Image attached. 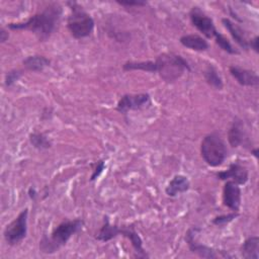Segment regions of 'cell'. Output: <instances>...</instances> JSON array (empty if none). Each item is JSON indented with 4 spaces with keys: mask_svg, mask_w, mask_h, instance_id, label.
<instances>
[{
    "mask_svg": "<svg viewBox=\"0 0 259 259\" xmlns=\"http://www.w3.org/2000/svg\"><path fill=\"white\" fill-rule=\"evenodd\" d=\"M62 13L63 8L59 3H51L25 21L10 22L6 27L11 30H29L36 35L39 41H46L56 30Z\"/></svg>",
    "mask_w": 259,
    "mask_h": 259,
    "instance_id": "1",
    "label": "cell"
},
{
    "mask_svg": "<svg viewBox=\"0 0 259 259\" xmlns=\"http://www.w3.org/2000/svg\"><path fill=\"white\" fill-rule=\"evenodd\" d=\"M84 226L82 219L66 220L59 224L48 238L44 236L39 242V249L42 253L53 254L65 246L70 238L78 233Z\"/></svg>",
    "mask_w": 259,
    "mask_h": 259,
    "instance_id": "2",
    "label": "cell"
},
{
    "mask_svg": "<svg viewBox=\"0 0 259 259\" xmlns=\"http://www.w3.org/2000/svg\"><path fill=\"white\" fill-rule=\"evenodd\" d=\"M155 62L157 73L166 82H174L185 72L190 71L188 62L180 55L173 53H163L156 58Z\"/></svg>",
    "mask_w": 259,
    "mask_h": 259,
    "instance_id": "3",
    "label": "cell"
},
{
    "mask_svg": "<svg viewBox=\"0 0 259 259\" xmlns=\"http://www.w3.org/2000/svg\"><path fill=\"white\" fill-rule=\"evenodd\" d=\"M71 14L67 19V27L71 35L76 39L89 36L94 29V19L82 9L76 2H68Z\"/></svg>",
    "mask_w": 259,
    "mask_h": 259,
    "instance_id": "4",
    "label": "cell"
},
{
    "mask_svg": "<svg viewBox=\"0 0 259 259\" xmlns=\"http://www.w3.org/2000/svg\"><path fill=\"white\" fill-rule=\"evenodd\" d=\"M228 150L220 135L211 133L206 135L200 144V155L210 167H218L226 160Z\"/></svg>",
    "mask_w": 259,
    "mask_h": 259,
    "instance_id": "5",
    "label": "cell"
},
{
    "mask_svg": "<svg viewBox=\"0 0 259 259\" xmlns=\"http://www.w3.org/2000/svg\"><path fill=\"white\" fill-rule=\"evenodd\" d=\"M27 219L28 208L22 209L18 215L11 221L3 231V237L5 242L9 246H14L20 243L27 234Z\"/></svg>",
    "mask_w": 259,
    "mask_h": 259,
    "instance_id": "6",
    "label": "cell"
},
{
    "mask_svg": "<svg viewBox=\"0 0 259 259\" xmlns=\"http://www.w3.org/2000/svg\"><path fill=\"white\" fill-rule=\"evenodd\" d=\"M200 231L199 228L196 227H192L190 229L187 230L186 234H185V241L188 245L189 250L198 255L201 258H209V259H213V258H218V257H224V258H231L232 256L229 255L227 252L223 251V250H215L213 248L207 247L205 245L199 244L197 242L196 239V235L197 233Z\"/></svg>",
    "mask_w": 259,
    "mask_h": 259,
    "instance_id": "7",
    "label": "cell"
},
{
    "mask_svg": "<svg viewBox=\"0 0 259 259\" xmlns=\"http://www.w3.org/2000/svg\"><path fill=\"white\" fill-rule=\"evenodd\" d=\"M149 105H151V97L148 93L124 94L119 98L115 109L119 113L126 114L131 110H140Z\"/></svg>",
    "mask_w": 259,
    "mask_h": 259,
    "instance_id": "8",
    "label": "cell"
},
{
    "mask_svg": "<svg viewBox=\"0 0 259 259\" xmlns=\"http://www.w3.org/2000/svg\"><path fill=\"white\" fill-rule=\"evenodd\" d=\"M189 17L192 25L200 31L206 38H214L219 31L215 28L213 20L204 14L198 7H192L189 12Z\"/></svg>",
    "mask_w": 259,
    "mask_h": 259,
    "instance_id": "9",
    "label": "cell"
},
{
    "mask_svg": "<svg viewBox=\"0 0 259 259\" xmlns=\"http://www.w3.org/2000/svg\"><path fill=\"white\" fill-rule=\"evenodd\" d=\"M242 202V192L239 184L227 180L223 188V204L232 211L239 212Z\"/></svg>",
    "mask_w": 259,
    "mask_h": 259,
    "instance_id": "10",
    "label": "cell"
},
{
    "mask_svg": "<svg viewBox=\"0 0 259 259\" xmlns=\"http://www.w3.org/2000/svg\"><path fill=\"white\" fill-rule=\"evenodd\" d=\"M215 175L220 180H224V181L231 180L239 185H244L249 178V173L247 168L238 162L231 163L227 170L220 171Z\"/></svg>",
    "mask_w": 259,
    "mask_h": 259,
    "instance_id": "11",
    "label": "cell"
},
{
    "mask_svg": "<svg viewBox=\"0 0 259 259\" xmlns=\"http://www.w3.org/2000/svg\"><path fill=\"white\" fill-rule=\"evenodd\" d=\"M229 71L236 81L242 86L256 87L259 85V77L255 71L244 69L238 66H230Z\"/></svg>",
    "mask_w": 259,
    "mask_h": 259,
    "instance_id": "12",
    "label": "cell"
},
{
    "mask_svg": "<svg viewBox=\"0 0 259 259\" xmlns=\"http://www.w3.org/2000/svg\"><path fill=\"white\" fill-rule=\"evenodd\" d=\"M119 235L127 238L131 241V244L135 250L136 258H149L150 256L147 254L145 249L143 248V240L140 235L135 231L134 227L124 226L119 227Z\"/></svg>",
    "mask_w": 259,
    "mask_h": 259,
    "instance_id": "13",
    "label": "cell"
},
{
    "mask_svg": "<svg viewBox=\"0 0 259 259\" xmlns=\"http://www.w3.org/2000/svg\"><path fill=\"white\" fill-rule=\"evenodd\" d=\"M190 187V182L185 175L177 174L168 183L165 192L170 197H175L180 193L186 192Z\"/></svg>",
    "mask_w": 259,
    "mask_h": 259,
    "instance_id": "14",
    "label": "cell"
},
{
    "mask_svg": "<svg viewBox=\"0 0 259 259\" xmlns=\"http://www.w3.org/2000/svg\"><path fill=\"white\" fill-rule=\"evenodd\" d=\"M222 22L224 24V26L228 29V31L230 32V34L232 35L233 39L245 51L249 50V39L246 37L244 30L235 22H233L232 20H230L229 18H223Z\"/></svg>",
    "mask_w": 259,
    "mask_h": 259,
    "instance_id": "15",
    "label": "cell"
},
{
    "mask_svg": "<svg viewBox=\"0 0 259 259\" xmlns=\"http://www.w3.org/2000/svg\"><path fill=\"white\" fill-rule=\"evenodd\" d=\"M246 134L244 131V124L242 120L236 117L228 132V141L231 147L238 148L244 143Z\"/></svg>",
    "mask_w": 259,
    "mask_h": 259,
    "instance_id": "16",
    "label": "cell"
},
{
    "mask_svg": "<svg viewBox=\"0 0 259 259\" xmlns=\"http://www.w3.org/2000/svg\"><path fill=\"white\" fill-rule=\"evenodd\" d=\"M179 41L183 47L196 52H204L209 48L207 40L198 34L191 33V34L182 35L179 38Z\"/></svg>",
    "mask_w": 259,
    "mask_h": 259,
    "instance_id": "17",
    "label": "cell"
},
{
    "mask_svg": "<svg viewBox=\"0 0 259 259\" xmlns=\"http://www.w3.org/2000/svg\"><path fill=\"white\" fill-rule=\"evenodd\" d=\"M119 235V227L111 225L108 217L103 218V225L95 234V239L100 242H108Z\"/></svg>",
    "mask_w": 259,
    "mask_h": 259,
    "instance_id": "18",
    "label": "cell"
},
{
    "mask_svg": "<svg viewBox=\"0 0 259 259\" xmlns=\"http://www.w3.org/2000/svg\"><path fill=\"white\" fill-rule=\"evenodd\" d=\"M259 237L257 236H251L247 238L241 248H240V253L241 256L245 259H258L259 254Z\"/></svg>",
    "mask_w": 259,
    "mask_h": 259,
    "instance_id": "19",
    "label": "cell"
},
{
    "mask_svg": "<svg viewBox=\"0 0 259 259\" xmlns=\"http://www.w3.org/2000/svg\"><path fill=\"white\" fill-rule=\"evenodd\" d=\"M22 64L24 68L28 71L32 72H40L45 68L49 67L51 65V61L41 55H32L26 57L23 61Z\"/></svg>",
    "mask_w": 259,
    "mask_h": 259,
    "instance_id": "20",
    "label": "cell"
},
{
    "mask_svg": "<svg viewBox=\"0 0 259 259\" xmlns=\"http://www.w3.org/2000/svg\"><path fill=\"white\" fill-rule=\"evenodd\" d=\"M123 71H134L140 70L150 73H157V64L155 61H127L122 65Z\"/></svg>",
    "mask_w": 259,
    "mask_h": 259,
    "instance_id": "21",
    "label": "cell"
},
{
    "mask_svg": "<svg viewBox=\"0 0 259 259\" xmlns=\"http://www.w3.org/2000/svg\"><path fill=\"white\" fill-rule=\"evenodd\" d=\"M203 76H204V80L209 86L218 90L223 89L224 82L215 67H213L212 65H208L203 72Z\"/></svg>",
    "mask_w": 259,
    "mask_h": 259,
    "instance_id": "22",
    "label": "cell"
},
{
    "mask_svg": "<svg viewBox=\"0 0 259 259\" xmlns=\"http://www.w3.org/2000/svg\"><path fill=\"white\" fill-rule=\"evenodd\" d=\"M29 142L37 150H47L52 147V142L42 133H32L29 135Z\"/></svg>",
    "mask_w": 259,
    "mask_h": 259,
    "instance_id": "23",
    "label": "cell"
},
{
    "mask_svg": "<svg viewBox=\"0 0 259 259\" xmlns=\"http://www.w3.org/2000/svg\"><path fill=\"white\" fill-rule=\"evenodd\" d=\"M214 40H215V44L225 52H227L228 54H231V55H237L239 54V51H237L233 46L232 44L230 42V40L225 36L223 35L221 32L218 33V35L214 37Z\"/></svg>",
    "mask_w": 259,
    "mask_h": 259,
    "instance_id": "24",
    "label": "cell"
},
{
    "mask_svg": "<svg viewBox=\"0 0 259 259\" xmlns=\"http://www.w3.org/2000/svg\"><path fill=\"white\" fill-rule=\"evenodd\" d=\"M239 215V212H230V213H227V214H221V215H217L212 219L211 223L214 225V226H218V227H223V226H226L228 225L229 223L233 222L237 217Z\"/></svg>",
    "mask_w": 259,
    "mask_h": 259,
    "instance_id": "25",
    "label": "cell"
},
{
    "mask_svg": "<svg viewBox=\"0 0 259 259\" xmlns=\"http://www.w3.org/2000/svg\"><path fill=\"white\" fill-rule=\"evenodd\" d=\"M22 76V71L18 70V69H13L8 71L5 74V78H4V84L6 87H11L12 85H14Z\"/></svg>",
    "mask_w": 259,
    "mask_h": 259,
    "instance_id": "26",
    "label": "cell"
},
{
    "mask_svg": "<svg viewBox=\"0 0 259 259\" xmlns=\"http://www.w3.org/2000/svg\"><path fill=\"white\" fill-rule=\"evenodd\" d=\"M104 169H105V162L103 160H99L98 162H96L95 167L93 168L92 174L90 176V181L96 180L100 176V174L103 172Z\"/></svg>",
    "mask_w": 259,
    "mask_h": 259,
    "instance_id": "27",
    "label": "cell"
},
{
    "mask_svg": "<svg viewBox=\"0 0 259 259\" xmlns=\"http://www.w3.org/2000/svg\"><path fill=\"white\" fill-rule=\"evenodd\" d=\"M116 3L121 6H124V7H133V6L143 7L148 4L147 1H141V0H135V1H119V0H117Z\"/></svg>",
    "mask_w": 259,
    "mask_h": 259,
    "instance_id": "28",
    "label": "cell"
},
{
    "mask_svg": "<svg viewBox=\"0 0 259 259\" xmlns=\"http://www.w3.org/2000/svg\"><path fill=\"white\" fill-rule=\"evenodd\" d=\"M259 39V37H258V35H255L253 38H251V39H249V47H250V49H252L255 53H258L259 52V50H258V40Z\"/></svg>",
    "mask_w": 259,
    "mask_h": 259,
    "instance_id": "29",
    "label": "cell"
},
{
    "mask_svg": "<svg viewBox=\"0 0 259 259\" xmlns=\"http://www.w3.org/2000/svg\"><path fill=\"white\" fill-rule=\"evenodd\" d=\"M9 37V33H8V30H6L4 27H1L0 29V41L1 44L5 42Z\"/></svg>",
    "mask_w": 259,
    "mask_h": 259,
    "instance_id": "30",
    "label": "cell"
},
{
    "mask_svg": "<svg viewBox=\"0 0 259 259\" xmlns=\"http://www.w3.org/2000/svg\"><path fill=\"white\" fill-rule=\"evenodd\" d=\"M28 194H29V197H30L31 199H34L35 196H36V191H35V189H34L33 187H30V188L28 189Z\"/></svg>",
    "mask_w": 259,
    "mask_h": 259,
    "instance_id": "31",
    "label": "cell"
},
{
    "mask_svg": "<svg viewBox=\"0 0 259 259\" xmlns=\"http://www.w3.org/2000/svg\"><path fill=\"white\" fill-rule=\"evenodd\" d=\"M258 152H259L258 148H255V149H252V150H251V154H252L256 159L258 158Z\"/></svg>",
    "mask_w": 259,
    "mask_h": 259,
    "instance_id": "32",
    "label": "cell"
}]
</instances>
